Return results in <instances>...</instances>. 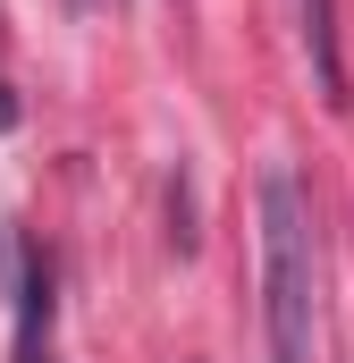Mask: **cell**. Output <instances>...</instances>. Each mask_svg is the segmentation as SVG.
I'll use <instances>...</instances> for the list:
<instances>
[{
	"label": "cell",
	"mask_w": 354,
	"mask_h": 363,
	"mask_svg": "<svg viewBox=\"0 0 354 363\" xmlns=\"http://www.w3.org/2000/svg\"><path fill=\"white\" fill-rule=\"evenodd\" d=\"M8 262H17V338H8V355L17 363H42V330H51V254H34L25 237H8Z\"/></svg>",
	"instance_id": "7a4b0ae2"
},
{
	"label": "cell",
	"mask_w": 354,
	"mask_h": 363,
	"mask_svg": "<svg viewBox=\"0 0 354 363\" xmlns=\"http://www.w3.org/2000/svg\"><path fill=\"white\" fill-rule=\"evenodd\" d=\"M262 363H312L321 330V245H312V194L295 169H262Z\"/></svg>",
	"instance_id": "6da1fadb"
},
{
	"label": "cell",
	"mask_w": 354,
	"mask_h": 363,
	"mask_svg": "<svg viewBox=\"0 0 354 363\" xmlns=\"http://www.w3.org/2000/svg\"><path fill=\"white\" fill-rule=\"evenodd\" d=\"M304 9V51H312V77L329 101H346V68H338V0H295Z\"/></svg>",
	"instance_id": "3957f363"
},
{
	"label": "cell",
	"mask_w": 354,
	"mask_h": 363,
	"mask_svg": "<svg viewBox=\"0 0 354 363\" xmlns=\"http://www.w3.org/2000/svg\"><path fill=\"white\" fill-rule=\"evenodd\" d=\"M68 9H76V17H93V9H110V0H68Z\"/></svg>",
	"instance_id": "5b68a950"
},
{
	"label": "cell",
	"mask_w": 354,
	"mask_h": 363,
	"mask_svg": "<svg viewBox=\"0 0 354 363\" xmlns=\"http://www.w3.org/2000/svg\"><path fill=\"white\" fill-rule=\"evenodd\" d=\"M8 127H17V101H8V85H0V135H8Z\"/></svg>",
	"instance_id": "277c9868"
}]
</instances>
